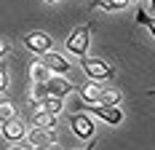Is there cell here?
Masks as SVG:
<instances>
[{"mask_svg": "<svg viewBox=\"0 0 155 150\" xmlns=\"http://www.w3.org/2000/svg\"><path fill=\"white\" fill-rule=\"evenodd\" d=\"M91 32H94V22L75 27V30L67 35V40H64V48H67L70 54H75V56H83V54L88 51V43H91Z\"/></svg>", "mask_w": 155, "mask_h": 150, "instance_id": "1", "label": "cell"}, {"mask_svg": "<svg viewBox=\"0 0 155 150\" xmlns=\"http://www.w3.org/2000/svg\"><path fill=\"white\" fill-rule=\"evenodd\" d=\"M80 67L86 70V75L91 78V80H112L115 78V67L110 64V62L99 59V56H80Z\"/></svg>", "mask_w": 155, "mask_h": 150, "instance_id": "2", "label": "cell"}, {"mask_svg": "<svg viewBox=\"0 0 155 150\" xmlns=\"http://www.w3.org/2000/svg\"><path fill=\"white\" fill-rule=\"evenodd\" d=\"M70 129H72V134H75L80 142L94 139V121H91V113H86V110L72 113V115H70Z\"/></svg>", "mask_w": 155, "mask_h": 150, "instance_id": "3", "label": "cell"}, {"mask_svg": "<svg viewBox=\"0 0 155 150\" xmlns=\"http://www.w3.org/2000/svg\"><path fill=\"white\" fill-rule=\"evenodd\" d=\"M86 113H91L94 118H102L110 126L123 123V110H120V105H102V102H96V105H86Z\"/></svg>", "mask_w": 155, "mask_h": 150, "instance_id": "4", "label": "cell"}, {"mask_svg": "<svg viewBox=\"0 0 155 150\" xmlns=\"http://www.w3.org/2000/svg\"><path fill=\"white\" fill-rule=\"evenodd\" d=\"M21 43L27 46V51H32V54H46L48 48H54V40H51V35L43 30H32V32H24L21 35Z\"/></svg>", "mask_w": 155, "mask_h": 150, "instance_id": "5", "label": "cell"}, {"mask_svg": "<svg viewBox=\"0 0 155 150\" xmlns=\"http://www.w3.org/2000/svg\"><path fill=\"white\" fill-rule=\"evenodd\" d=\"M24 134H27V126H24V121L19 115H11L8 121H0V137L5 142H21Z\"/></svg>", "mask_w": 155, "mask_h": 150, "instance_id": "6", "label": "cell"}, {"mask_svg": "<svg viewBox=\"0 0 155 150\" xmlns=\"http://www.w3.org/2000/svg\"><path fill=\"white\" fill-rule=\"evenodd\" d=\"M24 139H27L30 148H38V150H46V148H51V145L56 142L54 129H43V126H32V129H27Z\"/></svg>", "mask_w": 155, "mask_h": 150, "instance_id": "7", "label": "cell"}, {"mask_svg": "<svg viewBox=\"0 0 155 150\" xmlns=\"http://www.w3.org/2000/svg\"><path fill=\"white\" fill-rule=\"evenodd\" d=\"M46 89H48L51 97H67L70 91H78V86H75V83H70L62 73H51V75H48V80H46Z\"/></svg>", "mask_w": 155, "mask_h": 150, "instance_id": "8", "label": "cell"}, {"mask_svg": "<svg viewBox=\"0 0 155 150\" xmlns=\"http://www.w3.org/2000/svg\"><path fill=\"white\" fill-rule=\"evenodd\" d=\"M40 62L46 64L51 73H62V75H67V73H70V62L64 59L59 51H54V48H48L46 54H40Z\"/></svg>", "mask_w": 155, "mask_h": 150, "instance_id": "9", "label": "cell"}, {"mask_svg": "<svg viewBox=\"0 0 155 150\" xmlns=\"http://www.w3.org/2000/svg\"><path fill=\"white\" fill-rule=\"evenodd\" d=\"M102 83L99 80H86L83 86H78V94H80V99H83V105H96V102H102Z\"/></svg>", "mask_w": 155, "mask_h": 150, "instance_id": "10", "label": "cell"}, {"mask_svg": "<svg viewBox=\"0 0 155 150\" xmlns=\"http://www.w3.org/2000/svg\"><path fill=\"white\" fill-rule=\"evenodd\" d=\"M32 107H35V110H46V113H51V115L59 118V113L64 110V97H51V94H48L43 102H35Z\"/></svg>", "mask_w": 155, "mask_h": 150, "instance_id": "11", "label": "cell"}, {"mask_svg": "<svg viewBox=\"0 0 155 150\" xmlns=\"http://www.w3.org/2000/svg\"><path fill=\"white\" fill-rule=\"evenodd\" d=\"M126 5H128V0H91V11L96 8H104V11H123Z\"/></svg>", "mask_w": 155, "mask_h": 150, "instance_id": "12", "label": "cell"}, {"mask_svg": "<svg viewBox=\"0 0 155 150\" xmlns=\"http://www.w3.org/2000/svg\"><path fill=\"white\" fill-rule=\"evenodd\" d=\"M48 75H51V70H48L43 62L38 59V62H32V67H30V78L35 80V83H46L48 80Z\"/></svg>", "mask_w": 155, "mask_h": 150, "instance_id": "13", "label": "cell"}, {"mask_svg": "<svg viewBox=\"0 0 155 150\" xmlns=\"http://www.w3.org/2000/svg\"><path fill=\"white\" fill-rule=\"evenodd\" d=\"M134 22H137V24H142V27H147V30H150V35L155 38V16H150V11L139 8V11H137V16H134Z\"/></svg>", "mask_w": 155, "mask_h": 150, "instance_id": "14", "label": "cell"}, {"mask_svg": "<svg viewBox=\"0 0 155 150\" xmlns=\"http://www.w3.org/2000/svg\"><path fill=\"white\" fill-rule=\"evenodd\" d=\"M35 126L56 129V115H51V113H46V110H35Z\"/></svg>", "mask_w": 155, "mask_h": 150, "instance_id": "15", "label": "cell"}, {"mask_svg": "<svg viewBox=\"0 0 155 150\" xmlns=\"http://www.w3.org/2000/svg\"><path fill=\"white\" fill-rule=\"evenodd\" d=\"M48 97V89H46V83H35V80H32V105H35V102H43V99H46Z\"/></svg>", "mask_w": 155, "mask_h": 150, "instance_id": "16", "label": "cell"}, {"mask_svg": "<svg viewBox=\"0 0 155 150\" xmlns=\"http://www.w3.org/2000/svg\"><path fill=\"white\" fill-rule=\"evenodd\" d=\"M102 105H120V91H115V89L102 91Z\"/></svg>", "mask_w": 155, "mask_h": 150, "instance_id": "17", "label": "cell"}, {"mask_svg": "<svg viewBox=\"0 0 155 150\" xmlns=\"http://www.w3.org/2000/svg\"><path fill=\"white\" fill-rule=\"evenodd\" d=\"M11 115H16V107L11 102H0V121H8Z\"/></svg>", "mask_w": 155, "mask_h": 150, "instance_id": "18", "label": "cell"}, {"mask_svg": "<svg viewBox=\"0 0 155 150\" xmlns=\"http://www.w3.org/2000/svg\"><path fill=\"white\" fill-rule=\"evenodd\" d=\"M5 89H8V70L0 64V94H3Z\"/></svg>", "mask_w": 155, "mask_h": 150, "instance_id": "19", "label": "cell"}, {"mask_svg": "<svg viewBox=\"0 0 155 150\" xmlns=\"http://www.w3.org/2000/svg\"><path fill=\"white\" fill-rule=\"evenodd\" d=\"M8 48H11V46H8V40H5V38H0V59L8 54Z\"/></svg>", "mask_w": 155, "mask_h": 150, "instance_id": "20", "label": "cell"}, {"mask_svg": "<svg viewBox=\"0 0 155 150\" xmlns=\"http://www.w3.org/2000/svg\"><path fill=\"white\" fill-rule=\"evenodd\" d=\"M150 14H155V0H150Z\"/></svg>", "mask_w": 155, "mask_h": 150, "instance_id": "21", "label": "cell"}, {"mask_svg": "<svg viewBox=\"0 0 155 150\" xmlns=\"http://www.w3.org/2000/svg\"><path fill=\"white\" fill-rule=\"evenodd\" d=\"M147 94H150V97H155V89H150V91H147Z\"/></svg>", "mask_w": 155, "mask_h": 150, "instance_id": "22", "label": "cell"}, {"mask_svg": "<svg viewBox=\"0 0 155 150\" xmlns=\"http://www.w3.org/2000/svg\"><path fill=\"white\" fill-rule=\"evenodd\" d=\"M46 3H59V0H46Z\"/></svg>", "mask_w": 155, "mask_h": 150, "instance_id": "23", "label": "cell"}, {"mask_svg": "<svg viewBox=\"0 0 155 150\" xmlns=\"http://www.w3.org/2000/svg\"><path fill=\"white\" fill-rule=\"evenodd\" d=\"M128 3H137V0H128Z\"/></svg>", "mask_w": 155, "mask_h": 150, "instance_id": "24", "label": "cell"}]
</instances>
